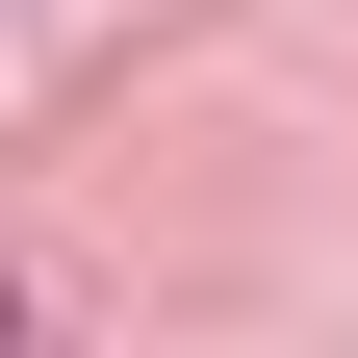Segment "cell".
Instances as JSON below:
<instances>
[{"label":"cell","mask_w":358,"mask_h":358,"mask_svg":"<svg viewBox=\"0 0 358 358\" xmlns=\"http://www.w3.org/2000/svg\"><path fill=\"white\" fill-rule=\"evenodd\" d=\"M0 307H26V282H0Z\"/></svg>","instance_id":"obj_1"}]
</instances>
